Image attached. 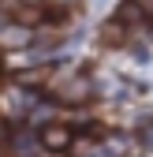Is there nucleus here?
<instances>
[{
    "label": "nucleus",
    "instance_id": "20e7f679",
    "mask_svg": "<svg viewBox=\"0 0 153 157\" xmlns=\"http://www.w3.org/2000/svg\"><path fill=\"white\" fill-rule=\"evenodd\" d=\"M37 101V94L34 90H26V86H8L4 90V101H0V109H4V116L8 120H26V112H30V105Z\"/></svg>",
    "mask_w": 153,
    "mask_h": 157
},
{
    "label": "nucleus",
    "instance_id": "423d86ee",
    "mask_svg": "<svg viewBox=\"0 0 153 157\" xmlns=\"http://www.w3.org/2000/svg\"><path fill=\"white\" fill-rule=\"evenodd\" d=\"M49 71H52V67H30V71H19V75H15V86H26V90L37 86V90H41V86L49 82Z\"/></svg>",
    "mask_w": 153,
    "mask_h": 157
},
{
    "label": "nucleus",
    "instance_id": "f257e3e1",
    "mask_svg": "<svg viewBox=\"0 0 153 157\" xmlns=\"http://www.w3.org/2000/svg\"><path fill=\"white\" fill-rule=\"evenodd\" d=\"M108 19L123 30V49L142 56V45L153 41V0H120Z\"/></svg>",
    "mask_w": 153,
    "mask_h": 157
},
{
    "label": "nucleus",
    "instance_id": "0eeeda50",
    "mask_svg": "<svg viewBox=\"0 0 153 157\" xmlns=\"http://www.w3.org/2000/svg\"><path fill=\"white\" fill-rule=\"evenodd\" d=\"M19 4H26V8H45L49 0H19Z\"/></svg>",
    "mask_w": 153,
    "mask_h": 157
},
{
    "label": "nucleus",
    "instance_id": "f03ea898",
    "mask_svg": "<svg viewBox=\"0 0 153 157\" xmlns=\"http://www.w3.org/2000/svg\"><path fill=\"white\" fill-rule=\"evenodd\" d=\"M8 157H41V142H37V127H30L26 120H19L15 131L8 135V142H4Z\"/></svg>",
    "mask_w": 153,
    "mask_h": 157
},
{
    "label": "nucleus",
    "instance_id": "7ed1b4c3",
    "mask_svg": "<svg viewBox=\"0 0 153 157\" xmlns=\"http://www.w3.org/2000/svg\"><path fill=\"white\" fill-rule=\"evenodd\" d=\"M71 135H75V131H71L64 120H52V124H45V127H37V142H41V153H67Z\"/></svg>",
    "mask_w": 153,
    "mask_h": 157
},
{
    "label": "nucleus",
    "instance_id": "6e6552de",
    "mask_svg": "<svg viewBox=\"0 0 153 157\" xmlns=\"http://www.w3.org/2000/svg\"><path fill=\"white\" fill-rule=\"evenodd\" d=\"M4 142H8V127H4V120H0V150H4Z\"/></svg>",
    "mask_w": 153,
    "mask_h": 157
},
{
    "label": "nucleus",
    "instance_id": "39448f33",
    "mask_svg": "<svg viewBox=\"0 0 153 157\" xmlns=\"http://www.w3.org/2000/svg\"><path fill=\"white\" fill-rule=\"evenodd\" d=\"M30 34L34 30L19 26V23H4V26H0V45H4V49H26L30 45Z\"/></svg>",
    "mask_w": 153,
    "mask_h": 157
}]
</instances>
